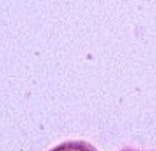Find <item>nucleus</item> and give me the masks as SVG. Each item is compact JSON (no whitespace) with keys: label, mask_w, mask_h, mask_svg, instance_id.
Instances as JSON below:
<instances>
[{"label":"nucleus","mask_w":156,"mask_h":151,"mask_svg":"<svg viewBox=\"0 0 156 151\" xmlns=\"http://www.w3.org/2000/svg\"><path fill=\"white\" fill-rule=\"evenodd\" d=\"M123 151H134V150H123Z\"/></svg>","instance_id":"f03ea898"},{"label":"nucleus","mask_w":156,"mask_h":151,"mask_svg":"<svg viewBox=\"0 0 156 151\" xmlns=\"http://www.w3.org/2000/svg\"><path fill=\"white\" fill-rule=\"evenodd\" d=\"M51 151H98V150L95 147H92L91 144L83 142V141H69V142H62L60 145H57Z\"/></svg>","instance_id":"f257e3e1"}]
</instances>
